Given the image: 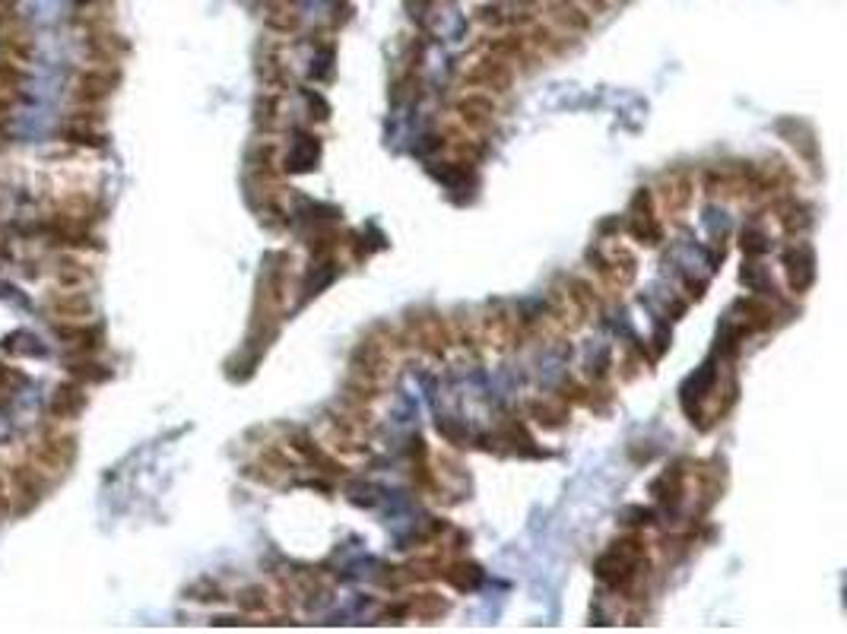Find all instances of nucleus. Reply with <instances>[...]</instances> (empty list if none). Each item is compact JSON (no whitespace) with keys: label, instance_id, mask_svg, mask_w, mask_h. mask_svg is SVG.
Here are the masks:
<instances>
[{"label":"nucleus","instance_id":"1","mask_svg":"<svg viewBox=\"0 0 847 634\" xmlns=\"http://www.w3.org/2000/svg\"><path fill=\"white\" fill-rule=\"evenodd\" d=\"M73 457H77V438H73L61 425H45L42 435L35 438L32 451H29V460L39 466L48 479L64 476L70 470Z\"/></svg>","mask_w":847,"mask_h":634},{"label":"nucleus","instance_id":"2","mask_svg":"<svg viewBox=\"0 0 847 634\" xmlns=\"http://www.w3.org/2000/svg\"><path fill=\"white\" fill-rule=\"evenodd\" d=\"M7 479H10V514L32 511L51 489V479L32 460L16 463L13 470H7Z\"/></svg>","mask_w":847,"mask_h":634},{"label":"nucleus","instance_id":"3","mask_svg":"<svg viewBox=\"0 0 847 634\" xmlns=\"http://www.w3.org/2000/svg\"><path fill=\"white\" fill-rule=\"evenodd\" d=\"M112 89H115V73H108L102 67H92V70L77 73V80H73V89H70V99L80 108H96L112 96Z\"/></svg>","mask_w":847,"mask_h":634},{"label":"nucleus","instance_id":"4","mask_svg":"<svg viewBox=\"0 0 847 634\" xmlns=\"http://www.w3.org/2000/svg\"><path fill=\"white\" fill-rule=\"evenodd\" d=\"M45 311L54 324H73V321H89L92 317V302L83 289H58L45 298Z\"/></svg>","mask_w":847,"mask_h":634},{"label":"nucleus","instance_id":"5","mask_svg":"<svg viewBox=\"0 0 847 634\" xmlns=\"http://www.w3.org/2000/svg\"><path fill=\"white\" fill-rule=\"evenodd\" d=\"M86 406V394L80 384H61L48 400V416L54 422H67L73 416H80V409Z\"/></svg>","mask_w":847,"mask_h":634},{"label":"nucleus","instance_id":"6","mask_svg":"<svg viewBox=\"0 0 847 634\" xmlns=\"http://www.w3.org/2000/svg\"><path fill=\"white\" fill-rule=\"evenodd\" d=\"M48 273H51L58 289H83V286L92 283V270L86 264H80L77 257H58L48 267Z\"/></svg>","mask_w":847,"mask_h":634},{"label":"nucleus","instance_id":"7","mask_svg":"<svg viewBox=\"0 0 847 634\" xmlns=\"http://www.w3.org/2000/svg\"><path fill=\"white\" fill-rule=\"evenodd\" d=\"M10 514V479H7V470L0 466V517Z\"/></svg>","mask_w":847,"mask_h":634}]
</instances>
